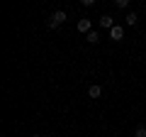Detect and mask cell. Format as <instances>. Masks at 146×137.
I'll list each match as a JSON object with an SVG mask.
<instances>
[{
	"instance_id": "1",
	"label": "cell",
	"mask_w": 146,
	"mask_h": 137,
	"mask_svg": "<svg viewBox=\"0 0 146 137\" xmlns=\"http://www.w3.org/2000/svg\"><path fill=\"white\" fill-rule=\"evenodd\" d=\"M63 22H66V12H63V10L51 12V17H49V27H51V30H56V27L63 25Z\"/></svg>"
},
{
	"instance_id": "2",
	"label": "cell",
	"mask_w": 146,
	"mask_h": 137,
	"mask_svg": "<svg viewBox=\"0 0 146 137\" xmlns=\"http://www.w3.org/2000/svg\"><path fill=\"white\" fill-rule=\"evenodd\" d=\"M78 32L90 34V32H93V20H88V17H80V20H78Z\"/></svg>"
},
{
	"instance_id": "3",
	"label": "cell",
	"mask_w": 146,
	"mask_h": 137,
	"mask_svg": "<svg viewBox=\"0 0 146 137\" xmlns=\"http://www.w3.org/2000/svg\"><path fill=\"white\" fill-rule=\"evenodd\" d=\"M110 39H115V42H119V39H124V27L115 25L112 30H110Z\"/></svg>"
},
{
	"instance_id": "4",
	"label": "cell",
	"mask_w": 146,
	"mask_h": 137,
	"mask_svg": "<svg viewBox=\"0 0 146 137\" xmlns=\"http://www.w3.org/2000/svg\"><path fill=\"white\" fill-rule=\"evenodd\" d=\"M98 22H100V27H105V30H112V27H115V20H112V15H102Z\"/></svg>"
},
{
	"instance_id": "5",
	"label": "cell",
	"mask_w": 146,
	"mask_h": 137,
	"mask_svg": "<svg viewBox=\"0 0 146 137\" xmlns=\"http://www.w3.org/2000/svg\"><path fill=\"white\" fill-rule=\"evenodd\" d=\"M88 95H90V98H100V95H102V88H100L98 83H93V86L88 88Z\"/></svg>"
},
{
	"instance_id": "6",
	"label": "cell",
	"mask_w": 146,
	"mask_h": 137,
	"mask_svg": "<svg viewBox=\"0 0 146 137\" xmlns=\"http://www.w3.org/2000/svg\"><path fill=\"white\" fill-rule=\"evenodd\" d=\"M124 22H127V27H134L136 22H139V17H136V12H129V15L124 17Z\"/></svg>"
},
{
	"instance_id": "7",
	"label": "cell",
	"mask_w": 146,
	"mask_h": 137,
	"mask_svg": "<svg viewBox=\"0 0 146 137\" xmlns=\"http://www.w3.org/2000/svg\"><path fill=\"white\" fill-rule=\"evenodd\" d=\"M85 39H88L90 44H98V42H100V34H98V32L93 30V32H90V34H85Z\"/></svg>"
},
{
	"instance_id": "8",
	"label": "cell",
	"mask_w": 146,
	"mask_h": 137,
	"mask_svg": "<svg viewBox=\"0 0 146 137\" xmlns=\"http://www.w3.org/2000/svg\"><path fill=\"white\" fill-rule=\"evenodd\" d=\"M134 137H146V127H144V125H139V127L134 130Z\"/></svg>"
},
{
	"instance_id": "9",
	"label": "cell",
	"mask_w": 146,
	"mask_h": 137,
	"mask_svg": "<svg viewBox=\"0 0 146 137\" xmlns=\"http://www.w3.org/2000/svg\"><path fill=\"white\" fill-rule=\"evenodd\" d=\"M115 5L119 7V10H127V7H129V0H115Z\"/></svg>"
},
{
	"instance_id": "10",
	"label": "cell",
	"mask_w": 146,
	"mask_h": 137,
	"mask_svg": "<svg viewBox=\"0 0 146 137\" xmlns=\"http://www.w3.org/2000/svg\"><path fill=\"white\" fill-rule=\"evenodd\" d=\"M32 137H42V135H32Z\"/></svg>"
}]
</instances>
